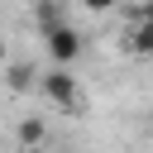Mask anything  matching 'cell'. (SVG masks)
I'll return each mask as SVG.
<instances>
[{"label": "cell", "mask_w": 153, "mask_h": 153, "mask_svg": "<svg viewBox=\"0 0 153 153\" xmlns=\"http://www.w3.org/2000/svg\"><path fill=\"white\" fill-rule=\"evenodd\" d=\"M0 57H5V48H0Z\"/></svg>", "instance_id": "9c48e42d"}, {"label": "cell", "mask_w": 153, "mask_h": 153, "mask_svg": "<svg viewBox=\"0 0 153 153\" xmlns=\"http://www.w3.org/2000/svg\"><path fill=\"white\" fill-rule=\"evenodd\" d=\"M139 19H153V0H143V14H139Z\"/></svg>", "instance_id": "ba28073f"}, {"label": "cell", "mask_w": 153, "mask_h": 153, "mask_svg": "<svg viewBox=\"0 0 153 153\" xmlns=\"http://www.w3.org/2000/svg\"><path fill=\"white\" fill-rule=\"evenodd\" d=\"M43 48H48V57H53V67H72L76 57H81V33L72 29V24H57V29H48L43 33Z\"/></svg>", "instance_id": "7a4b0ae2"}, {"label": "cell", "mask_w": 153, "mask_h": 153, "mask_svg": "<svg viewBox=\"0 0 153 153\" xmlns=\"http://www.w3.org/2000/svg\"><path fill=\"white\" fill-rule=\"evenodd\" d=\"M33 24H38V38H43L48 29H57V24H67V19H62L57 0H38V5H33Z\"/></svg>", "instance_id": "277c9868"}, {"label": "cell", "mask_w": 153, "mask_h": 153, "mask_svg": "<svg viewBox=\"0 0 153 153\" xmlns=\"http://www.w3.org/2000/svg\"><path fill=\"white\" fill-rule=\"evenodd\" d=\"M29 76H33L29 67H10V86H14V91H24V86H29Z\"/></svg>", "instance_id": "8992f818"}, {"label": "cell", "mask_w": 153, "mask_h": 153, "mask_svg": "<svg viewBox=\"0 0 153 153\" xmlns=\"http://www.w3.org/2000/svg\"><path fill=\"white\" fill-rule=\"evenodd\" d=\"M43 143H48V124H43L38 115H24V120H19V148H24V153H38Z\"/></svg>", "instance_id": "3957f363"}, {"label": "cell", "mask_w": 153, "mask_h": 153, "mask_svg": "<svg viewBox=\"0 0 153 153\" xmlns=\"http://www.w3.org/2000/svg\"><path fill=\"white\" fill-rule=\"evenodd\" d=\"M110 5H115V0H81V10H91V14H105Z\"/></svg>", "instance_id": "52a82bcc"}, {"label": "cell", "mask_w": 153, "mask_h": 153, "mask_svg": "<svg viewBox=\"0 0 153 153\" xmlns=\"http://www.w3.org/2000/svg\"><path fill=\"white\" fill-rule=\"evenodd\" d=\"M38 86H43V96H48L57 110H76V105H81V86H76V76H72V67H48V72L38 76Z\"/></svg>", "instance_id": "6da1fadb"}, {"label": "cell", "mask_w": 153, "mask_h": 153, "mask_svg": "<svg viewBox=\"0 0 153 153\" xmlns=\"http://www.w3.org/2000/svg\"><path fill=\"white\" fill-rule=\"evenodd\" d=\"M129 53H139V57H153V19H139V24L129 29Z\"/></svg>", "instance_id": "5b68a950"}]
</instances>
